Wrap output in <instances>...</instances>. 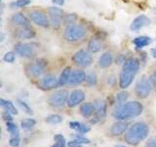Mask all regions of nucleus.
<instances>
[{
	"label": "nucleus",
	"mask_w": 156,
	"mask_h": 147,
	"mask_svg": "<svg viewBox=\"0 0 156 147\" xmlns=\"http://www.w3.org/2000/svg\"><path fill=\"white\" fill-rule=\"evenodd\" d=\"M144 110V106L139 101H130L121 104L113 112V117L117 120H130L140 116Z\"/></svg>",
	"instance_id": "nucleus-1"
},
{
	"label": "nucleus",
	"mask_w": 156,
	"mask_h": 147,
	"mask_svg": "<svg viewBox=\"0 0 156 147\" xmlns=\"http://www.w3.org/2000/svg\"><path fill=\"white\" fill-rule=\"evenodd\" d=\"M149 134V127L144 122L136 123L125 132L124 140L130 145H136L144 140Z\"/></svg>",
	"instance_id": "nucleus-2"
},
{
	"label": "nucleus",
	"mask_w": 156,
	"mask_h": 147,
	"mask_svg": "<svg viewBox=\"0 0 156 147\" xmlns=\"http://www.w3.org/2000/svg\"><path fill=\"white\" fill-rule=\"evenodd\" d=\"M87 34V31L84 27L80 24H68L63 32L65 39L69 42H74L81 40Z\"/></svg>",
	"instance_id": "nucleus-3"
},
{
	"label": "nucleus",
	"mask_w": 156,
	"mask_h": 147,
	"mask_svg": "<svg viewBox=\"0 0 156 147\" xmlns=\"http://www.w3.org/2000/svg\"><path fill=\"white\" fill-rule=\"evenodd\" d=\"M72 61L76 66L81 68H87L92 65L93 57L91 52L86 50V49H80L78 50L72 57Z\"/></svg>",
	"instance_id": "nucleus-4"
},
{
	"label": "nucleus",
	"mask_w": 156,
	"mask_h": 147,
	"mask_svg": "<svg viewBox=\"0 0 156 147\" xmlns=\"http://www.w3.org/2000/svg\"><path fill=\"white\" fill-rule=\"evenodd\" d=\"M152 90V85L150 81L145 77H143L140 80L136 82L135 87V92L138 97L140 98H146Z\"/></svg>",
	"instance_id": "nucleus-5"
},
{
	"label": "nucleus",
	"mask_w": 156,
	"mask_h": 147,
	"mask_svg": "<svg viewBox=\"0 0 156 147\" xmlns=\"http://www.w3.org/2000/svg\"><path fill=\"white\" fill-rule=\"evenodd\" d=\"M68 94L69 92L66 89L58 90L49 97V104L53 107H62L65 105V103L68 100Z\"/></svg>",
	"instance_id": "nucleus-6"
},
{
	"label": "nucleus",
	"mask_w": 156,
	"mask_h": 147,
	"mask_svg": "<svg viewBox=\"0 0 156 147\" xmlns=\"http://www.w3.org/2000/svg\"><path fill=\"white\" fill-rule=\"evenodd\" d=\"M15 52L22 57L31 58L32 56L35 55L36 47H34V44H32V43L19 42L15 45Z\"/></svg>",
	"instance_id": "nucleus-7"
},
{
	"label": "nucleus",
	"mask_w": 156,
	"mask_h": 147,
	"mask_svg": "<svg viewBox=\"0 0 156 147\" xmlns=\"http://www.w3.org/2000/svg\"><path fill=\"white\" fill-rule=\"evenodd\" d=\"M29 19L31 20V22H33L35 24L42 28H48L49 27V20L46 16L45 13H43L42 11H38V10H33L28 13Z\"/></svg>",
	"instance_id": "nucleus-8"
},
{
	"label": "nucleus",
	"mask_w": 156,
	"mask_h": 147,
	"mask_svg": "<svg viewBox=\"0 0 156 147\" xmlns=\"http://www.w3.org/2000/svg\"><path fill=\"white\" fill-rule=\"evenodd\" d=\"M48 14L50 16V23L53 27L58 28L62 24V20L65 17L63 16V11L61 8L57 7H49L48 8Z\"/></svg>",
	"instance_id": "nucleus-9"
},
{
	"label": "nucleus",
	"mask_w": 156,
	"mask_h": 147,
	"mask_svg": "<svg viewBox=\"0 0 156 147\" xmlns=\"http://www.w3.org/2000/svg\"><path fill=\"white\" fill-rule=\"evenodd\" d=\"M140 69V61L139 59H136L135 57H131L128 58L123 64V69L122 71H124L126 73H129L131 75L135 76L136 73H138Z\"/></svg>",
	"instance_id": "nucleus-10"
},
{
	"label": "nucleus",
	"mask_w": 156,
	"mask_h": 147,
	"mask_svg": "<svg viewBox=\"0 0 156 147\" xmlns=\"http://www.w3.org/2000/svg\"><path fill=\"white\" fill-rule=\"evenodd\" d=\"M150 23H151V21L148 17H146L145 15H140V16L135 18L134 21L132 22L131 26H130V29L133 32H138L140 28L149 26Z\"/></svg>",
	"instance_id": "nucleus-11"
},
{
	"label": "nucleus",
	"mask_w": 156,
	"mask_h": 147,
	"mask_svg": "<svg viewBox=\"0 0 156 147\" xmlns=\"http://www.w3.org/2000/svg\"><path fill=\"white\" fill-rule=\"evenodd\" d=\"M44 68H45V64H43L41 61H37L32 64H29L27 67V73L29 77H38L43 73Z\"/></svg>",
	"instance_id": "nucleus-12"
},
{
	"label": "nucleus",
	"mask_w": 156,
	"mask_h": 147,
	"mask_svg": "<svg viewBox=\"0 0 156 147\" xmlns=\"http://www.w3.org/2000/svg\"><path fill=\"white\" fill-rule=\"evenodd\" d=\"M85 99V93L83 90L76 89L73 90L67 100V105L69 107H75L78 104H80L81 102H83Z\"/></svg>",
	"instance_id": "nucleus-13"
},
{
	"label": "nucleus",
	"mask_w": 156,
	"mask_h": 147,
	"mask_svg": "<svg viewBox=\"0 0 156 147\" xmlns=\"http://www.w3.org/2000/svg\"><path fill=\"white\" fill-rule=\"evenodd\" d=\"M58 85V78L56 77V76L54 75H47L43 78H41L40 81V86L43 89H53V88H56Z\"/></svg>",
	"instance_id": "nucleus-14"
},
{
	"label": "nucleus",
	"mask_w": 156,
	"mask_h": 147,
	"mask_svg": "<svg viewBox=\"0 0 156 147\" xmlns=\"http://www.w3.org/2000/svg\"><path fill=\"white\" fill-rule=\"evenodd\" d=\"M86 80V73L82 70H74L72 71L71 76L69 78V82L68 85H80Z\"/></svg>",
	"instance_id": "nucleus-15"
},
{
	"label": "nucleus",
	"mask_w": 156,
	"mask_h": 147,
	"mask_svg": "<svg viewBox=\"0 0 156 147\" xmlns=\"http://www.w3.org/2000/svg\"><path fill=\"white\" fill-rule=\"evenodd\" d=\"M134 77L133 75H131L129 73H126L124 71H121L120 73V76H119V86L121 88H125L129 87L131 85V83L133 82L134 80Z\"/></svg>",
	"instance_id": "nucleus-16"
},
{
	"label": "nucleus",
	"mask_w": 156,
	"mask_h": 147,
	"mask_svg": "<svg viewBox=\"0 0 156 147\" xmlns=\"http://www.w3.org/2000/svg\"><path fill=\"white\" fill-rule=\"evenodd\" d=\"M112 62H113V55L110 51H106L99 59V67L106 69L111 65Z\"/></svg>",
	"instance_id": "nucleus-17"
},
{
	"label": "nucleus",
	"mask_w": 156,
	"mask_h": 147,
	"mask_svg": "<svg viewBox=\"0 0 156 147\" xmlns=\"http://www.w3.org/2000/svg\"><path fill=\"white\" fill-rule=\"evenodd\" d=\"M94 106H95V112L97 114L98 118H105L106 115V103L104 100H100L98 99L94 102Z\"/></svg>",
	"instance_id": "nucleus-18"
},
{
	"label": "nucleus",
	"mask_w": 156,
	"mask_h": 147,
	"mask_svg": "<svg viewBox=\"0 0 156 147\" xmlns=\"http://www.w3.org/2000/svg\"><path fill=\"white\" fill-rule=\"evenodd\" d=\"M128 129V124L125 122H117L115 124L112 125L111 126V134L113 135H121L122 134H124V132L127 130Z\"/></svg>",
	"instance_id": "nucleus-19"
},
{
	"label": "nucleus",
	"mask_w": 156,
	"mask_h": 147,
	"mask_svg": "<svg viewBox=\"0 0 156 147\" xmlns=\"http://www.w3.org/2000/svg\"><path fill=\"white\" fill-rule=\"evenodd\" d=\"M16 36L19 39H30L35 36V32H34L32 28H29L26 27V28L18 31L16 33Z\"/></svg>",
	"instance_id": "nucleus-20"
},
{
	"label": "nucleus",
	"mask_w": 156,
	"mask_h": 147,
	"mask_svg": "<svg viewBox=\"0 0 156 147\" xmlns=\"http://www.w3.org/2000/svg\"><path fill=\"white\" fill-rule=\"evenodd\" d=\"M71 73H72V70L70 67H66V69H63V71L62 72L60 76V78H58V85L63 86L67 85V83L69 82Z\"/></svg>",
	"instance_id": "nucleus-21"
},
{
	"label": "nucleus",
	"mask_w": 156,
	"mask_h": 147,
	"mask_svg": "<svg viewBox=\"0 0 156 147\" xmlns=\"http://www.w3.org/2000/svg\"><path fill=\"white\" fill-rule=\"evenodd\" d=\"M12 22L19 26H23V27H27L29 24L28 19L24 16L22 13H16L12 16Z\"/></svg>",
	"instance_id": "nucleus-22"
},
{
	"label": "nucleus",
	"mask_w": 156,
	"mask_h": 147,
	"mask_svg": "<svg viewBox=\"0 0 156 147\" xmlns=\"http://www.w3.org/2000/svg\"><path fill=\"white\" fill-rule=\"evenodd\" d=\"M94 112H95V106H94V104H92V103H90V102L83 103L80 107L81 115L85 118L90 117Z\"/></svg>",
	"instance_id": "nucleus-23"
},
{
	"label": "nucleus",
	"mask_w": 156,
	"mask_h": 147,
	"mask_svg": "<svg viewBox=\"0 0 156 147\" xmlns=\"http://www.w3.org/2000/svg\"><path fill=\"white\" fill-rule=\"evenodd\" d=\"M150 42H151V38L148 36H144L136 37L133 40V43L135 44L136 49H141L145 46H147L148 44H150Z\"/></svg>",
	"instance_id": "nucleus-24"
},
{
	"label": "nucleus",
	"mask_w": 156,
	"mask_h": 147,
	"mask_svg": "<svg viewBox=\"0 0 156 147\" xmlns=\"http://www.w3.org/2000/svg\"><path fill=\"white\" fill-rule=\"evenodd\" d=\"M101 48H102V45H101V41L99 40V39L95 38V37H93V38L90 39L89 43H88V49H89V51L91 53L99 52V51L101 50Z\"/></svg>",
	"instance_id": "nucleus-25"
},
{
	"label": "nucleus",
	"mask_w": 156,
	"mask_h": 147,
	"mask_svg": "<svg viewBox=\"0 0 156 147\" xmlns=\"http://www.w3.org/2000/svg\"><path fill=\"white\" fill-rule=\"evenodd\" d=\"M0 105H1V107H3L6 111L12 113V114H14V115L18 114V111L16 109V107L14 106L13 102L9 101V100H5V99H0Z\"/></svg>",
	"instance_id": "nucleus-26"
},
{
	"label": "nucleus",
	"mask_w": 156,
	"mask_h": 147,
	"mask_svg": "<svg viewBox=\"0 0 156 147\" xmlns=\"http://www.w3.org/2000/svg\"><path fill=\"white\" fill-rule=\"evenodd\" d=\"M45 122L48 124H60L62 122V117L60 115H51L46 118Z\"/></svg>",
	"instance_id": "nucleus-27"
},
{
	"label": "nucleus",
	"mask_w": 156,
	"mask_h": 147,
	"mask_svg": "<svg viewBox=\"0 0 156 147\" xmlns=\"http://www.w3.org/2000/svg\"><path fill=\"white\" fill-rule=\"evenodd\" d=\"M36 125V121L34 119H24L21 122V126L23 129H31Z\"/></svg>",
	"instance_id": "nucleus-28"
},
{
	"label": "nucleus",
	"mask_w": 156,
	"mask_h": 147,
	"mask_svg": "<svg viewBox=\"0 0 156 147\" xmlns=\"http://www.w3.org/2000/svg\"><path fill=\"white\" fill-rule=\"evenodd\" d=\"M85 81L89 85H95L97 83V81H98L97 75L94 72H91V73L88 74V75H86V80Z\"/></svg>",
	"instance_id": "nucleus-29"
},
{
	"label": "nucleus",
	"mask_w": 156,
	"mask_h": 147,
	"mask_svg": "<svg viewBox=\"0 0 156 147\" xmlns=\"http://www.w3.org/2000/svg\"><path fill=\"white\" fill-rule=\"evenodd\" d=\"M128 97H129V93L128 92H127V91H122V92H119L118 94H117L116 100L121 105V104H124V102L127 99H128Z\"/></svg>",
	"instance_id": "nucleus-30"
},
{
	"label": "nucleus",
	"mask_w": 156,
	"mask_h": 147,
	"mask_svg": "<svg viewBox=\"0 0 156 147\" xmlns=\"http://www.w3.org/2000/svg\"><path fill=\"white\" fill-rule=\"evenodd\" d=\"M6 127H7V130L11 134H15V135H16L18 134V126L15 125L12 121L11 122H6Z\"/></svg>",
	"instance_id": "nucleus-31"
},
{
	"label": "nucleus",
	"mask_w": 156,
	"mask_h": 147,
	"mask_svg": "<svg viewBox=\"0 0 156 147\" xmlns=\"http://www.w3.org/2000/svg\"><path fill=\"white\" fill-rule=\"evenodd\" d=\"M3 60L7 63H13L15 61V53L13 51L5 53V55L3 56Z\"/></svg>",
	"instance_id": "nucleus-32"
},
{
	"label": "nucleus",
	"mask_w": 156,
	"mask_h": 147,
	"mask_svg": "<svg viewBox=\"0 0 156 147\" xmlns=\"http://www.w3.org/2000/svg\"><path fill=\"white\" fill-rule=\"evenodd\" d=\"M18 103H19V105L21 106L22 109H23L24 112L27 113V114H29V115H31V114H32V111H31V109H30V107H29L24 101L19 99V100H18Z\"/></svg>",
	"instance_id": "nucleus-33"
},
{
	"label": "nucleus",
	"mask_w": 156,
	"mask_h": 147,
	"mask_svg": "<svg viewBox=\"0 0 156 147\" xmlns=\"http://www.w3.org/2000/svg\"><path fill=\"white\" fill-rule=\"evenodd\" d=\"M76 19L77 17L75 14H68L66 16H65V23L66 24H72L76 21Z\"/></svg>",
	"instance_id": "nucleus-34"
},
{
	"label": "nucleus",
	"mask_w": 156,
	"mask_h": 147,
	"mask_svg": "<svg viewBox=\"0 0 156 147\" xmlns=\"http://www.w3.org/2000/svg\"><path fill=\"white\" fill-rule=\"evenodd\" d=\"M30 0H17L16 2L14 3V5L16 7H24V6H27V5L30 4Z\"/></svg>",
	"instance_id": "nucleus-35"
},
{
	"label": "nucleus",
	"mask_w": 156,
	"mask_h": 147,
	"mask_svg": "<svg viewBox=\"0 0 156 147\" xmlns=\"http://www.w3.org/2000/svg\"><path fill=\"white\" fill-rule=\"evenodd\" d=\"M20 142H21V139H20V137L18 135H15L14 137H12L11 139H10V145L13 146V147H18L20 145Z\"/></svg>",
	"instance_id": "nucleus-36"
},
{
	"label": "nucleus",
	"mask_w": 156,
	"mask_h": 147,
	"mask_svg": "<svg viewBox=\"0 0 156 147\" xmlns=\"http://www.w3.org/2000/svg\"><path fill=\"white\" fill-rule=\"evenodd\" d=\"M74 141H76V142H78V143H80V144H82V143H87V144H89L90 143V140L88 139V138H86V137H83V136H81V135H77L74 139H73Z\"/></svg>",
	"instance_id": "nucleus-37"
},
{
	"label": "nucleus",
	"mask_w": 156,
	"mask_h": 147,
	"mask_svg": "<svg viewBox=\"0 0 156 147\" xmlns=\"http://www.w3.org/2000/svg\"><path fill=\"white\" fill-rule=\"evenodd\" d=\"M89 130H90V127H89V126L81 124V126H80V127H79V130H78L77 131L79 132V134H86V132H88Z\"/></svg>",
	"instance_id": "nucleus-38"
},
{
	"label": "nucleus",
	"mask_w": 156,
	"mask_h": 147,
	"mask_svg": "<svg viewBox=\"0 0 156 147\" xmlns=\"http://www.w3.org/2000/svg\"><path fill=\"white\" fill-rule=\"evenodd\" d=\"M149 81L151 82V85H152V87H154L156 90V72L151 74V76L149 77Z\"/></svg>",
	"instance_id": "nucleus-39"
},
{
	"label": "nucleus",
	"mask_w": 156,
	"mask_h": 147,
	"mask_svg": "<svg viewBox=\"0 0 156 147\" xmlns=\"http://www.w3.org/2000/svg\"><path fill=\"white\" fill-rule=\"evenodd\" d=\"M80 126H81V124H80V123H78V122H70V123H69L70 129L75 130H79Z\"/></svg>",
	"instance_id": "nucleus-40"
},
{
	"label": "nucleus",
	"mask_w": 156,
	"mask_h": 147,
	"mask_svg": "<svg viewBox=\"0 0 156 147\" xmlns=\"http://www.w3.org/2000/svg\"><path fill=\"white\" fill-rule=\"evenodd\" d=\"M2 117H3V119L6 121V122H11L13 120L12 116L10 115V112H8V111H5L3 114H2Z\"/></svg>",
	"instance_id": "nucleus-41"
},
{
	"label": "nucleus",
	"mask_w": 156,
	"mask_h": 147,
	"mask_svg": "<svg viewBox=\"0 0 156 147\" xmlns=\"http://www.w3.org/2000/svg\"><path fill=\"white\" fill-rule=\"evenodd\" d=\"M54 139H55L56 142H62V143H66V138L65 136L62 134H57L54 137Z\"/></svg>",
	"instance_id": "nucleus-42"
},
{
	"label": "nucleus",
	"mask_w": 156,
	"mask_h": 147,
	"mask_svg": "<svg viewBox=\"0 0 156 147\" xmlns=\"http://www.w3.org/2000/svg\"><path fill=\"white\" fill-rule=\"evenodd\" d=\"M145 147H156V137H151Z\"/></svg>",
	"instance_id": "nucleus-43"
},
{
	"label": "nucleus",
	"mask_w": 156,
	"mask_h": 147,
	"mask_svg": "<svg viewBox=\"0 0 156 147\" xmlns=\"http://www.w3.org/2000/svg\"><path fill=\"white\" fill-rule=\"evenodd\" d=\"M125 57H124V55H122V54H120V55H118L116 57V60H115V62H116V64H118V65H120V64H122V63H125Z\"/></svg>",
	"instance_id": "nucleus-44"
},
{
	"label": "nucleus",
	"mask_w": 156,
	"mask_h": 147,
	"mask_svg": "<svg viewBox=\"0 0 156 147\" xmlns=\"http://www.w3.org/2000/svg\"><path fill=\"white\" fill-rule=\"evenodd\" d=\"M68 147H82L80 143H78V142L74 141V140H72V141H69L68 142Z\"/></svg>",
	"instance_id": "nucleus-45"
},
{
	"label": "nucleus",
	"mask_w": 156,
	"mask_h": 147,
	"mask_svg": "<svg viewBox=\"0 0 156 147\" xmlns=\"http://www.w3.org/2000/svg\"><path fill=\"white\" fill-rule=\"evenodd\" d=\"M53 3L56 5H63L65 4V0H53Z\"/></svg>",
	"instance_id": "nucleus-46"
},
{
	"label": "nucleus",
	"mask_w": 156,
	"mask_h": 147,
	"mask_svg": "<svg viewBox=\"0 0 156 147\" xmlns=\"http://www.w3.org/2000/svg\"><path fill=\"white\" fill-rule=\"evenodd\" d=\"M66 143H62V142H56L55 144L52 145V147H65Z\"/></svg>",
	"instance_id": "nucleus-47"
},
{
	"label": "nucleus",
	"mask_w": 156,
	"mask_h": 147,
	"mask_svg": "<svg viewBox=\"0 0 156 147\" xmlns=\"http://www.w3.org/2000/svg\"><path fill=\"white\" fill-rule=\"evenodd\" d=\"M151 55H152V57H156V48H152L151 49Z\"/></svg>",
	"instance_id": "nucleus-48"
},
{
	"label": "nucleus",
	"mask_w": 156,
	"mask_h": 147,
	"mask_svg": "<svg viewBox=\"0 0 156 147\" xmlns=\"http://www.w3.org/2000/svg\"><path fill=\"white\" fill-rule=\"evenodd\" d=\"M115 147H126V146H124V145H116Z\"/></svg>",
	"instance_id": "nucleus-49"
},
{
	"label": "nucleus",
	"mask_w": 156,
	"mask_h": 147,
	"mask_svg": "<svg viewBox=\"0 0 156 147\" xmlns=\"http://www.w3.org/2000/svg\"><path fill=\"white\" fill-rule=\"evenodd\" d=\"M154 12H155V13H156V7H155V8H154Z\"/></svg>",
	"instance_id": "nucleus-50"
}]
</instances>
